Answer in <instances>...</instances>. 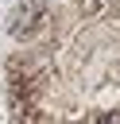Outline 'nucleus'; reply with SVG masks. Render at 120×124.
<instances>
[{"mask_svg": "<svg viewBox=\"0 0 120 124\" xmlns=\"http://www.w3.org/2000/svg\"><path fill=\"white\" fill-rule=\"evenodd\" d=\"M39 23H43V4L39 0H23L8 12V35H15V39H31Z\"/></svg>", "mask_w": 120, "mask_h": 124, "instance_id": "obj_1", "label": "nucleus"}, {"mask_svg": "<svg viewBox=\"0 0 120 124\" xmlns=\"http://www.w3.org/2000/svg\"><path fill=\"white\" fill-rule=\"evenodd\" d=\"M97 124H120V108H116V112H105V116H101Z\"/></svg>", "mask_w": 120, "mask_h": 124, "instance_id": "obj_2", "label": "nucleus"}]
</instances>
